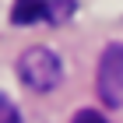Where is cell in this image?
Listing matches in <instances>:
<instances>
[{"label": "cell", "mask_w": 123, "mask_h": 123, "mask_svg": "<svg viewBox=\"0 0 123 123\" xmlns=\"http://www.w3.org/2000/svg\"><path fill=\"white\" fill-rule=\"evenodd\" d=\"M74 123H105V116L95 113V109H81V113L74 116Z\"/></svg>", "instance_id": "5"}, {"label": "cell", "mask_w": 123, "mask_h": 123, "mask_svg": "<svg viewBox=\"0 0 123 123\" xmlns=\"http://www.w3.org/2000/svg\"><path fill=\"white\" fill-rule=\"evenodd\" d=\"M18 77L32 92H53L60 85V77H63V63H60V56L53 49L32 46L18 56Z\"/></svg>", "instance_id": "1"}, {"label": "cell", "mask_w": 123, "mask_h": 123, "mask_svg": "<svg viewBox=\"0 0 123 123\" xmlns=\"http://www.w3.org/2000/svg\"><path fill=\"white\" fill-rule=\"evenodd\" d=\"M98 98L113 109L123 105V42L105 46L98 60Z\"/></svg>", "instance_id": "2"}, {"label": "cell", "mask_w": 123, "mask_h": 123, "mask_svg": "<svg viewBox=\"0 0 123 123\" xmlns=\"http://www.w3.org/2000/svg\"><path fill=\"white\" fill-rule=\"evenodd\" d=\"M0 123H21L18 109H14V102H11L7 95H0Z\"/></svg>", "instance_id": "4"}, {"label": "cell", "mask_w": 123, "mask_h": 123, "mask_svg": "<svg viewBox=\"0 0 123 123\" xmlns=\"http://www.w3.org/2000/svg\"><path fill=\"white\" fill-rule=\"evenodd\" d=\"M74 0H14L11 21L14 25H39V21H67Z\"/></svg>", "instance_id": "3"}]
</instances>
